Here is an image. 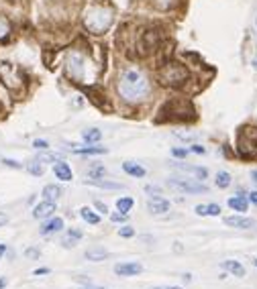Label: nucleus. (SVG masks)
<instances>
[{
  "label": "nucleus",
  "mask_w": 257,
  "mask_h": 289,
  "mask_svg": "<svg viewBox=\"0 0 257 289\" xmlns=\"http://www.w3.org/2000/svg\"><path fill=\"white\" fill-rule=\"evenodd\" d=\"M0 80L5 82L7 88L17 90V88H21V84H23V74H21V69H19L15 63L0 61Z\"/></svg>",
  "instance_id": "obj_5"
},
{
  "label": "nucleus",
  "mask_w": 257,
  "mask_h": 289,
  "mask_svg": "<svg viewBox=\"0 0 257 289\" xmlns=\"http://www.w3.org/2000/svg\"><path fill=\"white\" fill-rule=\"evenodd\" d=\"M253 265H255V267H257V259H253Z\"/></svg>",
  "instance_id": "obj_52"
},
{
  "label": "nucleus",
  "mask_w": 257,
  "mask_h": 289,
  "mask_svg": "<svg viewBox=\"0 0 257 289\" xmlns=\"http://www.w3.org/2000/svg\"><path fill=\"white\" fill-rule=\"evenodd\" d=\"M88 175L90 177H96V179H102L107 175V169H105V165H100V163H92L90 167H88Z\"/></svg>",
  "instance_id": "obj_26"
},
{
  "label": "nucleus",
  "mask_w": 257,
  "mask_h": 289,
  "mask_svg": "<svg viewBox=\"0 0 257 289\" xmlns=\"http://www.w3.org/2000/svg\"><path fill=\"white\" fill-rule=\"evenodd\" d=\"M215 183H217V187L227 189V187L233 183V177H231V173H227V171H219L217 177H215Z\"/></svg>",
  "instance_id": "obj_25"
},
{
  "label": "nucleus",
  "mask_w": 257,
  "mask_h": 289,
  "mask_svg": "<svg viewBox=\"0 0 257 289\" xmlns=\"http://www.w3.org/2000/svg\"><path fill=\"white\" fill-rule=\"evenodd\" d=\"M172 165L176 169H182V171H188V173L196 175V179H200V181H204V179L209 177V171L204 169V167H198V165H186V163H176V161H172Z\"/></svg>",
  "instance_id": "obj_12"
},
{
  "label": "nucleus",
  "mask_w": 257,
  "mask_h": 289,
  "mask_svg": "<svg viewBox=\"0 0 257 289\" xmlns=\"http://www.w3.org/2000/svg\"><path fill=\"white\" fill-rule=\"evenodd\" d=\"M168 185H172V187L184 191V194H194V196L207 194V191H209L207 185L200 183V181H194V179H176V177H170V179H168Z\"/></svg>",
  "instance_id": "obj_6"
},
{
  "label": "nucleus",
  "mask_w": 257,
  "mask_h": 289,
  "mask_svg": "<svg viewBox=\"0 0 257 289\" xmlns=\"http://www.w3.org/2000/svg\"><path fill=\"white\" fill-rule=\"evenodd\" d=\"M123 169H125L131 177H137V179H141V177H145V175H147L145 167H141V165H139V163H135V161H125V163H123Z\"/></svg>",
  "instance_id": "obj_18"
},
{
  "label": "nucleus",
  "mask_w": 257,
  "mask_h": 289,
  "mask_svg": "<svg viewBox=\"0 0 257 289\" xmlns=\"http://www.w3.org/2000/svg\"><path fill=\"white\" fill-rule=\"evenodd\" d=\"M113 19H115V15H113L111 9H107V7H92L88 11L86 19H84V25L92 33H105L113 25Z\"/></svg>",
  "instance_id": "obj_3"
},
{
  "label": "nucleus",
  "mask_w": 257,
  "mask_h": 289,
  "mask_svg": "<svg viewBox=\"0 0 257 289\" xmlns=\"http://www.w3.org/2000/svg\"><path fill=\"white\" fill-rule=\"evenodd\" d=\"M3 163L9 165V167H15V169H21V167H23V165H21L19 161H15V159H3Z\"/></svg>",
  "instance_id": "obj_39"
},
{
  "label": "nucleus",
  "mask_w": 257,
  "mask_h": 289,
  "mask_svg": "<svg viewBox=\"0 0 257 289\" xmlns=\"http://www.w3.org/2000/svg\"><path fill=\"white\" fill-rule=\"evenodd\" d=\"M153 289H182V287H153Z\"/></svg>",
  "instance_id": "obj_50"
},
{
  "label": "nucleus",
  "mask_w": 257,
  "mask_h": 289,
  "mask_svg": "<svg viewBox=\"0 0 257 289\" xmlns=\"http://www.w3.org/2000/svg\"><path fill=\"white\" fill-rule=\"evenodd\" d=\"M11 33V23L5 19V17H0V39L7 37Z\"/></svg>",
  "instance_id": "obj_30"
},
{
  "label": "nucleus",
  "mask_w": 257,
  "mask_h": 289,
  "mask_svg": "<svg viewBox=\"0 0 257 289\" xmlns=\"http://www.w3.org/2000/svg\"><path fill=\"white\" fill-rule=\"evenodd\" d=\"M190 151H194V153H204V149L202 147H194V144H192V149Z\"/></svg>",
  "instance_id": "obj_48"
},
{
  "label": "nucleus",
  "mask_w": 257,
  "mask_h": 289,
  "mask_svg": "<svg viewBox=\"0 0 257 289\" xmlns=\"http://www.w3.org/2000/svg\"><path fill=\"white\" fill-rule=\"evenodd\" d=\"M86 259L92 261V263H102V261L109 259V251L105 247H90L86 251Z\"/></svg>",
  "instance_id": "obj_15"
},
{
  "label": "nucleus",
  "mask_w": 257,
  "mask_h": 289,
  "mask_svg": "<svg viewBox=\"0 0 257 289\" xmlns=\"http://www.w3.org/2000/svg\"><path fill=\"white\" fill-rule=\"evenodd\" d=\"M33 275H37V277H43V275H49V269L47 267H41V269H37Z\"/></svg>",
  "instance_id": "obj_42"
},
{
  "label": "nucleus",
  "mask_w": 257,
  "mask_h": 289,
  "mask_svg": "<svg viewBox=\"0 0 257 289\" xmlns=\"http://www.w3.org/2000/svg\"><path fill=\"white\" fill-rule=\"evenodd\" d=\"M82 236H84V232H82V230H78V228H68V230H66V234H64L62 245H64L66 249H74V247H76V243H80V240H82Z\"/></svg>",
  "instance_id": "obj_13"
},
{
  "label": "nucleus",
  "mask_w": 257,
  "mask_h": 289,
  "mask_svg": "<svg viewBox=\"0 0 257 289\" xmlns=\"http://www.w3.org/2000/svg\"><path fill=\"white\" fill-rule=\"evenodd\" d=\"M94 63L84 55V53H78V51H72L66 59V74L74 80V82H92L94 80Z\"/></svg>",
  "instance_id": "obj_2"
},
{
  "label": "nucleus",
  "mask_w": 257,
  "mask_h": 289,
  "mask_svg": "<svg viewBox=\"0 0 257 289\" xmlns=\"http://www.w3.org/2000/svg\"><path fill=\"white\" fill-rule=\"evenodd\" d=\"M80 216H82V220L84 222H88V224H100V214L96 212V210H92V208H88V206H82L80 208Z\"/></svg>",
  "instance_id": "obj_20"
},
{
  "label": "nucleus",
  "mask_w": 257,
  "mask_h": 289,
  "mask_svg": "<svg viewBox=\"0 0 257 289\" xmlns=\"http://www.w3.org/2000/svg\"><path fill=\"white\" fill-rule=\"evenodd\" d=\"M54 173H56V177H58L60 181H66V183L74 179L72 167H70L66 161H60V163H56V165H54Z\"/></svg>",
  "instance_id": "obj_14"
},
{
  "label": "nucleus",
  "mask_w": 257,
  "mask_h": 289,
  "mask_svg": "<svg viewBox=\"0 0 257 289\" xmlns=\"http://www.w3.org/2000/svg\"><path fill=\"white\" fill-rule=\"evenodd\" d=\"M56 210H58V208H56V202H47V200H43L41 204L35 206L33 218H37V220H47L49 216H54Z\"/></svg>",
  "instance_id": "obj_9"
},
{
  "label": "nucleus",
  "mask_w": 257,
  "mask_h": 289,
  "mask_svg": "<svg viewBox=\"0 0 257 289\" xmlns=\"http://www.w3.org/2000/svg\"><path fill=\"white\" fill-rule=\"evenodd\" d=\"M229 208H233L239 214H245L247 208H249V202H247L245 196H235V198H229Z\"/></svg>",
  "instance_id": "obj_19"
},
{
  "label": "nucleus",
  "mask_w": 257,
  "mask_h": 289,
  "mask_svg": "<svg viewBox=\"0 0 257 289\" xmlns=\"http://www.w3.org/2000/svg\"><path fill=\"white\" fill-rule=\"evenodd\" d=\"M221 267L225 271H229L231 275H235V277H245V267L241 263H237V261H225Z\"/></svg>",
  "instance_id": "obj_21"
},
{
  "label": "nucleus",
  "mask_w": 257,
  "mask_h": 289,
  "mask_svg": "<svg viewBox=\"0 0 257 289\" xmlns=\"http://www.w3.org/2000/svg\"><path fill=\"white\" fill-rule=\"evenodd\" d=\"M184 80H188V69L180 63H168L160 71V82H164L166 86H178Z\"/></svg>",
  "instance_id": "obj_4"
},
{
  "label": "nucleus",
  "mask_w": 257,
  "mask_h": 289,
  "mask_svg": "<svg viewBox=\"0 0 257 289\" xmlns=\"http://www.w3.org/2000/svg\"><path fill=\"white\" fill-rule=\"evenodd\" d=\"M178 138H182V140H194L196 138V134H186V132H174Z\"/></svg>",
  "instance_id": "obj_40"
},
{
  "label": "nucleus",
  "mask_w": 257,
  "mask_h": 289,
  "mask_svg": "<svg viewBox=\"0 0 257 289\" xmlns=\"http://www.w3.org/2000/svg\"><path fill=\"white\" fill-rule=\"evenodd\" d=\"M156 3H158V7L168 9V7H172V5H174V0H156Z\"/></svg>",
  "instance_id": "obj_41"
},
{
  "label": "nucleus",
  "mask_w": 257,
  "mask_h": 289,
  "mask_svg": "<svg viewBox=\"0 0 257 289\" xmlns=\"http://www.w3.org/2000/svg\"><path fill=\"white\" fill-rule=\"evenodd\" d=\"M251 181L257 185V169H255V171H251Z\"/></svg>",
  "instance_id": "obj_46"
},
{
  "label": "nucleus",
  "mask_w": 257,
  "mask_h": 289,
  "mask_svg": "<svg viewBox=\"0 0 257 289\" xmlns=\"http://www.w3.org/2000/svg\"><path fill=\"white\" fill-rule=\"evenodd\" d=\"M198 216H209V206L207 204H200V206H196V210H194Z\"/></svg>",
  "instance_id": "obj_37"
},
{
  "label": "nucleus",
  "mask_w": 257,
  "mask_h": 289,
  "mask_svg": "<svg viewBox=\"0 0 257 289\" xmlns=\"http://www.w3.org/2000/svg\"><path fill=\"white\" fill-rule=\"evenodd\" d=\"M143 271V265L141 263H135V261H127V263H119L115 267V273L119 277H135V275H141Z\"/></svg>",
  "instance_id": "obj_7"
},
{
  "label": "nucleus",
  "mask_w": 257,
  "mask_h": 289,
  "mask_svg": "<svg viewBox=\"0 0 257 289\" xmlns=\"http://www.w3.org/2000/svg\"><path fill=\"white\" fill-rule=\"evenodd\" d=\"M209 206V216H221V206L219 204H207Z\"/></svg>",
  "instance_id": "obj_35"
},
{
  "label": "nucleus",
  "mask_w": 257,
  "mask_h": 289,
  "mask_svg": "<svg viewBox=\"0 0 257 289\" xmlns=\"http://www.w3.org/2000/svg\"><path fill=\"white\" fill-rule=\"evenodd\" d=\"M253 67H255V69H257V57H255V59H253Z\"/></svg>",
  "instance_id": "obj_51"
},
{
  "label": "nucleus",
  "mask_w": 257,
  "mask_h": 289,
  "mask_svg": "<svg viewBox=\"0 0 257 289\" xmlns=\"http://www.w3.org/2000/svg\"><path fill=\"white\" fill-rule=\"evenodd\" d=\"M64 220L62 218H49V220H45L43 224H41V228H39V232L43 234V236H51V234H56V232H60V230H64Z\"/></svg>",
  "instance_id": "obj_10"
},
{
  "label": "nucleus",
  "mask_w": 257,
  "mask_h": 289,
  "mask_svg": "<svg viewBox=\"0 0 257 289\" xmlns=\"http://www.w3.org/2000/svg\"><path fill=\"white\" fill-rule=\"evenodd\" d=\"M172 155L178 157V159H184V157L188 155V151H186V149H180V147H174V149H172Z\"/></svg>",
  "instance_id": "obj_36"
},
{
  "label": "nucleus",
  "mask_w": 257,
  "mask_h": 289,
  "mask_svg": "<svg viewBox=\"0 0 257 289\" xmlns=\"http://www.w3.org/2000/svg\"><path fill=\"white\" fill-rule=\"evenodd\" d=\"M133 206H135V200H133V198H129V196H127V198H119V200H117V210H119L121 214H127V216H129V212L133 210Z\"/></svg>",
  "instance_id": "obj_23"
},
{
  "label": "nucleus",
  "mask_w": 257,
  "mask_h": 289,
  "mask_svg": "<svg viewBox=\"0 0 257 289\" xmlns=\"http://www.w3.org/2000/svg\"><path fill=\"white\" fill-rule=\"evenodd\" d=\"M9 249H7V245H3V243H0V259H3V255L7 253Z\"/></svg>",
  "instance_id": "obj_45"
},
{
  "label": "nucleus",
  "mask_w": 257,
  "mask_h": 289,
  "mask_svg": "<svg viewBox=\"0 0 257 289\" xmlns=\"http://www.w3.org/2000/svg\"><path fill=\"white\" fill-rule=\"evenodd\" d=\"M33 147H35V149H41V151H49V140H45V138H35V140H33Z\"/></svg>",
  "instance_id": "obj_33"
},
{
  "label": "nucleus",
  "mask_w": 257,
  "mask_h": 289,
  "mask_svg": "<svg viewBox=\"0 0 257 289\" xmlns=\"http://www.w3.org/2000/svg\"><path fill=\"white\" fill-rule=\"evenodd\" d=\"M119 94L125 102H131V104H137V102H143L147 96H149V80L147 76L137 69V67H129L121 74L119 78Z\"/></svg>",
  "instance_id": "obj_1"
},
{
  "label": "nucleus",
  "mask_w": 257,
  "mask_h": 289,
  "mask_svg": "<svg viewBox=\"0 0 257 289\" xmlns=\"http://www.w3.org/2000/svg\"><path fill=\"white\" fill-rule=\"evenodd\" d=\"M255 25H257V21H255Z\"/></svg>",
  "instance_id": "obj_53"
},
{
  "label": "nucleus",
  "mask_w": 257,
  "mask_h": 289,
  "mask_svg": "<svg viewBox=\"0 0 257 289\" xmlns=\"http://www.w3.org/2000/svg\"><path fill=\"white\" fill-rule=\"evenodd\" d=\"M68 149L74 151V153H80V155H105L107 153L105 147H96V144H92V147H76V144H68Z\"/></svg>",
  "instance_id": "obj_17"
},
{
  "label": "nucleus",
  "mask_w": 257,
  "mask_h": 289,
  "mask_svg": "<svg viewBox=\"0 0 257 289\" xmlns=\"http://www.w3.org/2000/svg\"><path fill=\"white\" fill-rule=\"evenodd\" d=\"M111 220H113V222H127V214L115 212V214H111Z\"/></svg>",
  "instance_id": "obj_38"
},
{
  "label": "nucleus",
  "mask_w": 257,
  "mask_h": 289,
  "mask_svg": "<svg viewBox=\"0 0 257 289\" xmlns=\"http://www.w3.org/2000/svg\"><path fill=\"white\" fill-rule=\"evenodd\" d=\"M25 257H27V259H31V261H37V259L41 257V251H39L37 247H29V249L25 251Z\"/></svg>",
  "instance_id": "obj_32"
},
{
  "label": "nucleus",
  "mask_w": 257,
  "mask_h": 289,
  "mask_svg": "<svg viewBox=\"0 0 257 289\" xmlns=\"http://www.w3.org/2000/svg\"><path fill=\"white\" fill-rule=\"evenodd\" d=\"M7 287V277H0V289Z\"/></svg>",
  "instance_id": "obj_47"
},
{
  "label": "nucleus",
  "mask_w": 257,
  "mask_h": 289,
  "mask_svg": "<svg viewBox=\"0 0 257 289\" xmlns=\"http://www.w3.org/2000/svg\"><path fill=\"white\" fill-rule=\"evenodd\" d=\"M94 208L98 210V214H109V208L105 202H100V200H94Z\"/></svg>",
  "instance_id": "obj_34"
},
{
  "label": "nucleus",
  "mask_w": 257,
  "mask_h": 289,
  "mask_svg": "<svg viewBox=\"0 0 257 289\" xmlns=\"http://www.w3.org/2000/svg\"><path fill=\"white\" fill-rule=\"evenodd\" d=\"M249 202H251L253 206H257V189H255V191H251V194H249Z\"/></svg>",
  "instance_id": "obj_43"
},
{
  "label": "nucleus",
  "mask_w": 257,
  "mask_h": 289,
  "mask_svg": "<svg viewBox=\"0 0 257 289\" xmlns=\"http://www.w3.org/2000/svg\"><path fill=\"white\" fill-rule=\"evenodd\" d=\"M82 138H84L86 142H96V140L102 138V132H100L98 128H90V130H84V132H82Z\"/></svg>",
  "instance_id": "obj_28"
},
{
  "label": "nucleus",
  "mask_w": 257,
  "mask_h": 289,
  "mask_svg": "<svg viewBox=\"0 0 257 289\" xmlns=\"http://www.w3.org/2000/svg\"><path fill=\"white\" fill-rule=\"evenodd\" d=\"M9 222V216L7 214H3V212H0V226H5Z\"/></svg>",
  "instance_id": "obj_44"
},
{
  "label": "nucleus",
  "mask_w": 257,
  "mask_h": 289,
  "mask_svg": "<svg viewBox=\"0 0 257 289\" xmlns=\"http://www.w3.org/2000/svg\"><path fill=\"white\" fill-rule=\"evenodd\" d=\"M80 289H107V287H94V285H86V287H80Z\"/></svg>",
  "instance_id": "obj_49"
},
{
  "label": "nucleus",
  "mask_w": 257,
  "mask_h": 289,
  "mask_svg": "<svg viewBox=\"0 0 257 289\" xmlns=\"http://www.w3.org/2000/svg\"><path fill=\"white\" fill-rule=\"evenodd\" d=\"M88 185H96L102 189H123V183L119 181H105V179H86Z\"/></svg>",
  "instance_id": "obj_22"
},
{
  "label": "nucleus",
  "mask_w": 257,
  "mask_h": 289,
  "mask_svg": "<svg viewBox=\"0 0 257 289\" xmlns=\"http://www.w3.org/2000/svg\"><path fill=\"white\" fill-rule=\"evenodd\" d=\"M225 224L231 226V228L249 230V228L255 226V220H253V218H247V216H229V218H225Z\"/></svg>",
  "instance_id": "obj_11"
},
{
  "label": "nucleus",
  "mask_w": 257,
  "mask_h": 289,
  "mask_svg": "<svg viewBox=\"0 0 257 289\" xmlns=\"http://www.w3.org/2000/svg\"><path fill=\"white\" fill-rule=\"evenodd\" d=\"M37 159H39L41 163H60V161H64V155H62V153H54V151H45V153H41Z\"/></svg>",
  "instance_id": "obj_24"
},
{
  "label": "nucleus",
  "mask_w": 257,
  "mask_h": 289,
  "mask_svg": "<svg viewBox=\"0 0 257 289\" xmlns=\"http://www.w3.org/2000/svg\"><path fill=\"white\" fill-rule=\"evenodd\" d=\"M119 236H123V238H133V236H135V228L129 226V224H125V226L119 228Z\"/></svg>",
  "instance_id": "obj_29"
},
{
  "label": "nucleus",
  "mask_w": 257,
  "mask_h": 289,
  "mask_svg": "<svg viewBox=\"0 0 257 289\" xmlns=\"http://www.w3.org/2000/svg\"><path fill=\"white\" fill-rule=\"evenodd\" d=\"M145 191L151 198H162V187H158V185H145Z\"/></svg>",
  "instance_id": "obj_31"
},
{
  "label": "nucleus",
  "mask_w": 257,
  "mask_h": 289,
  "mask_svg": "<svg viewBox=\"0 0 257 289\" xmlns=\"http://www.w3.org/2000/svg\"><path fill=\"white\" fill-rule=\"evenodd\" d=\"M27 169H29V173L35 175V177H41V175H43V163H41L39 159H31L29 165H27Z\"/></svg>",
  "instance_id": "obj_27"
},
{
  "label": "nucleus",
  "mask_w": 257,
  "mask_h": 289,
  "mask_svg": "<svg viewBox=\"0 0 257 289\" xmlns=\"http://www.w3.org/2000/svg\"><path fill=\"white\" fill-rule=\"evenodd\" d=\"M62 194H64V189L60 185L49 183V185L43 187V200H47V202H58L62 198Z\"/></svg>",
  "instance_id": "obj_16"
},
{
  "label": "nucleus",
  "mask_w": 257,
  "mask_h": 289,
  "mask_svg": "<svg viewBox=\"0 0 257 289\" xmlns=\"http://www.w3.org/2000/svg\"><path fill=\"white\" fill-rule=\"evenodd\" d=\"M147 210L151 216H166L170 212V202L166 198H151Z\"/></svg>",
  "instance_id": "obj_8"
}]
</instances>
